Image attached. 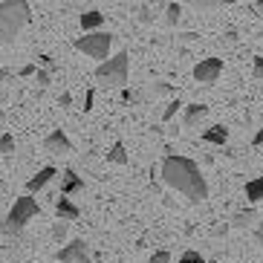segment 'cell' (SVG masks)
<instances>
[{
  "label": "cell",
  "instance_id": "1",
  "mask_svg": "<svg viewBox=\"0 0 263 263\" xmlns=\"http://www.w3.org/2000/svg\"><path fill=\"white\" fill-rule=\"evenodd\" d=\"M162 182L171 185L174 191L185 194L188 202H202L209 200V182L202 177L200 165L188 159V156H179V154H168L162 162Z\"/></svg>",
  "mask_w": 263,
  "mask_h": 263
},
{
  "label": "cell",
  "instance_id": "2",
  "mask_svg": "<svg viewBox=\"0 0 263 263\" xmlns=\"http://www.w3.org/2000/svg\"><path fill=\"white\" fill-rule=\"evenodd\" d=\"M29 3L26 0H3L0 3V47H12L15 38L29 24Z\"/></svg>",
  "mask_w": 263,
  "mask_h": 263
},
{
  "label": "cell",
  "instance_id": "3",
  "mask_svg": "<svg viewBox=\"0 0 263 263\" xmlns=\"http://www.w3.org/2000/svg\"><path fill=\"white\" fill-rule=\"evenodd\" d=\"M127 78H130V55L124 52V49L116 55H107L96 67V81L104 87H124Z\"/></svg>",
  "mask_w": 263,
  "mask_h": 263
},
{
  "label": "cell",
  "instance_id": "4",
  "mask_svg": "<svg viewBox=\"0 0 263 263\" xmlns=\"http://www.w3.org/2000/svg\"><path fill=\"white\" fill-rule=\"evenodd\" d=\"M41 214V205L35 202V197L32 194H24V197H17L15 205H12V211L6 214V220H3V234H21L26 229V223H29L32 217Z\"/></svg>",
  "mask_w": 263,
  "mask_h": 263
},
{
  "label": "cell",
  "instance_id": "5",
  "mask_svg": "<svg viewBox=\"0 0 263 263\" xmlns=\"http://www.w3.org/2000/svg\"><path fill=\"white\" fill-rule=\"evenodd\" d=\"M113 41H116V35H113V32H99V29H93V32H84V38H76V41H72V47H76L78 52L90 55L93 61H104V58L110 55Z\"/></svg>",
  "mask_w": 263,
  "mask_h": 263
},
{
  "label": "cell",
  "instance_id": "6",
  "mask_svg": "<svg viewBox=\"0 0 263 263\" xmlns=\"http://www.w3.org/2000/svg\"><path fill=\"white\" fill-rule=\"evenodd\" d=\"M55 257H58L61 263H93V257H90V252H87V243L81 237H76L70 246H64Z\"/></svg>",
  "mask_w": 263,
  "mask_h": 263
},
{
  "label": "cell",
  "instance_id": "7",
  "mask_svg": "<svg viewBox=\"0 0 263 263\" xmlns=\"http://www.w3.org/2000/svg\"><path fill=\"white\" fill-rule=\"evenodd\" d=\"M223 72V61L220 58H205L194 67V81H200V84H214L217 78Z\"/></svg>",
  "mask_w": 263,
  "mask_h": 263
},
{
  "label": "cell",
  "instance_id": "8",
  "mask_svg": "<svg viewBox=\"0 0 263 263\" xmlns=\"http://www.w3.org/2000/svg\"><path fill=\"white\" fill-rule=\"evenodd\" d=\"M44 151H47V154H52V156H70L76 147H72L70 136H67L64 130H52L47 139H44Z\"/></svg>",
  "mask_w": 263,
  "mask_h": 263
},
{
  "label": "cell",
  "instance_id": "9",
  "mask_svg": "<svg viewBox=\"0 0 263 263\" xmlns=\"http://www.w3.org/2000/svg\"><path fill=\"white\" fill-rule=\"evenodd\" d=\"M55 174H58V171H55L52 165H44V168H41L38 174H35V177H29V179H26V194L44 191V188H47L49 182L55 179Z\"/></svg>",
  "mask_w": 263,
  "mask_h": 263
},
{
  "label": "cell",
  "instance_id": "10",
  "mask_svg": "<svg viewBox=\"0 0 263 263\" xmlns=\"http://www.w3.org/2000/svg\"><path fill=\"white\" fill-rule=\"evenodd\" d=\"M55 214L61 217V220H67V223H76L78 217H81V209H78L70 197H64L61 194V197L55 200Z\"/></svg>",
  "mask_w": 263,
  "mask_h": 263
},
{
  "label": "cell",
  "instance_id": "11",
  "mask_svg": "<svg viewBox=\"0 0 263 263\" xmlns=\"http://www.w3.org/2000/svg\"><path fill=\"white\" fill-rule=\"evenodd\" d=\"M185 113H182V124L185 127H197V124L202 122V119L209 116V107L205 104H200V101H194V104H185Z\"/></svg>",
  "mask_w": 263,
  "mask_h": 263
},
{
  "label": "cell",
  "instance_id": "12",
  "mask_svg": "<svg viewBox=\"0 0 263 263\" xmlns=\"http://www.w3.org/2000/svg\"><path fill=\"white\" fill-rule=\"evenodd\" d=\"M84 191V179L78 177L76 171H64L61 177V194L64 197H76V194Z\"/></svg>",
  "mask_w": 263,
  "mask_h": 263
},
{
  "label": "cell",
  "instance_id": "13",
  "mask_svg": "<svg viewBox=\"0 0 263 263\" xmlns=\"http://www.w3.org/2000/svg\"><path fill=\"white\" fill-rule=\"evenodd\" d=\"M78 24H81V29H84V32H93V29H99V26L104 24V15H101L99 9H90V12H84V15H81V21H78Z\"/></svg>",
  "mask_w": 263,
  "mask_h": 263
},
{
  "label": "cell",
  "instance_id": "14",
  "mask_svg": "<svg viewBox=\"0 0 263 263\" xmlns=\"http://www.w3.org/2000/svg\"><path fill=\"white\" fill-rule=\"evenodd\" d=\"M202 139L211 142V145H226V142H229V130H226L223 124H214L209 130H202Z\"/></svg>",
  "mask_w": 263,
  "mask_h": 263
},
{
  "label": "cell",
  "instance_id": "15",
  "mask_svg": "<svg viewBox=\"0 0 263 263\" xmlns=\"http://www.w3.org/2000/svg\"><path fill=\"white\" fill-rule=\"evenodd\" d=\"M255 220H257V211L255 209H243V211H237V214L232 217V226H234V229H249Z\"/></svg>",
  "mask_w": 263,
  "mask_h": 263
},
{
  "label": "cell",
  "instance_id": "16",
  "mask_svg": "<svg viewBox=\"0 0 263 263\" xmlns=\"http://www.w3.org/2000/svg\"><path fill=\"white\" fill-rule=\"evenodd\" d=\"M246 200L249 202H260L263 200V177H255L246 182Z\"/></svg>",
  "mask_w": 263,
  "mask_h": 263
},
{
  "label": "cell",
  "instance_id": "17",
  "mask_svg": "<svg viewBox=\"0 0 263 263\" xmlns=\"http://www.w3.org/2000/svg\"><path fill=\"white\" fill-rule=\"evenodd\" d=\"M234 0H191V6L197 12H214V9H223V6H232Z\"/></svg>",
  "mask_w": 263,
  "mask_h": 263
},
{
  "label": "cell",
  "instance_id": "18",
  "mask_svg": "<svg viewBox=\"0 0 263 263\" xmlns=\"http://www.w3.org/2000/svg\"><path fill=\"white\" fill-rule=\"evenodd\" d=\"M107 162H113V165H127V151H124L122 142H113V147L107 151Z\"/></svg>",
  "mask_w": 263,
  "mask_h": 263
},
{
  "label": "cell",
  "instance_id": "19",
  "mask_svg": "<svg viewBox=\"0 0 263 263\" xmlns=\"http://www.w3.org/2000/svg\"><path fill=\"white\" fill-rule=\"evenodd\" d=\"M179 17H182V6H179V3H168V6H165V26H177L179 24Z\"/></svg>",
  "mask_w": 263,
  "mask_h": 263
},
{
  "label": "cell",
  "instance_id": "20",
  "mask_svg": "<svg viewBox=\"0 0 263 263\" xmlns=\"http://www.w3.org/2000/svg\"><path fill=\"white\" fill-rule=\"evenodd\" d=\"M156 21V9L151 6V0H145L139 6V24H145V26H151Z\"/></svg>",
  "mask_w": 263,
  "mask_h": 263
},
{
  "label": "cell",
  "instance_id": "21",
  "mask_svg": "<svg viewBox=\"0 0 263 263\" xmlns=\"http://www.w3.org/2000/svg\"><path fill=\"white\" fill-rule=\"evenodd\" d=\"M67 232H70V223L58 217V223H52V240H55V243H61V240L67 237Z\"/></svg>",
  "mask_w": 263,
  "mask_h": 263
},
{
  "label": "cell",
  "instance_id": "22",
  "mask_svg": "<svg viewBox=\"0 0 263 263\" xmlns=\"http://www.w3.org/2000/svg\"><path fill=\"white\" fill-rule=\"evenodd\" d=\"M15 136H12V133H3V136H0V154L3 156H12L15 154Z\"/></svg>",
  "mask_w": 263,
  "mask_h": 263
},
{
  "label": "cell",
  "instance_id": "23",
  "mask_svg": "<svg viewBox=\"0 0 263 263\" xmlns=\"http://www.w3.org/2000/svg\"><path fill=\"white\" fill-rule=\"evenodd\" d=\"M49 81H52V72H49V70H44V67L35 70V84H38V87H49Z\"/></svg>",
  "mask_w": 263,
  "mask_h": 263
},
{
  "label": "cell",
  "instance_id": "24",
  "mask_svg": "<svg viewBox=\"0 0 263 263\" xmlns=\"http://www.w3.org/2000/svg\"><path fill=\"white\" fill-rule=\"evenodd\" d=\"M179 263H205V260H202V255H200V252H194V249H188L185 255L179 257Z\"/></svg>",
  "mask_w": 263,
  "mask_h": 263
},
{
  "label": "cell",
  "instance_id": "25",
  "mask_svg": "<svg viewBox=\"0 0 263 263\" xmlns=\"http://www.w3.org/2000/svg\"><path fill=\"white\" fill-rule=\"evenodd\" d=\"M179 107H182V104H179V101H171L168 107L162 110V122H171V119L177 116V110H179Z\"/></svg>",
  "mask_w": 263,
  "mask_h": 263
},
{
  "label": "cell",
  "instance_id": "26",
  "mask_svg": "<svg viewBox=\"0 0 263 263\" xmlns=\"http://www.w3.org/2000/svg\"><path fill=\"white\" fill-rule=\"evenodd\" d=\"M147 263H171V252L159 249V252H154V255H151V260H147Z\"/></svg>",
  "mask_w": 263,
  "mask_h": 263
},
{
  "label": "cell",
  "instance_id": "27",
  "mask_svg": "<svg viewBox=\"0 0 263 263\" xmlns=\"http://www.w3.org/2000/svg\"><path fill=\"white\" fill-rule=\"evenodd\" d=\"M174 90H171V84H165V81H156L154 84V96H171Z\"/></svg>",
  "mask_w": 263,
  "mask_h": 263
},
{
  "label": "cell",
  "instance_id": "28",
  "mask_svg": "<svg viewBox=\"0 0 263 263\" xmlns=\"http://www.w3.org/2000/svg\"><path fill=\"white\" fill-rule=\"evenodd\" d=\"M93 101H96V90L90 87V90L84 93V113H90V110H93Z\"/></svg>",
  "mask_w": 263,
  "mask_h": 263
},
{
  "label": "cell",
  "instance_id": "29",
  "mask_svg": "<svg viewBox=\"0 0 263 263\" xmlns=\"http://www.w3.org/2000/svg\"><path fill=\"white\" fill-rule=\"evenodd\" d=\"M35 70H38V64H26V67H21V72H17V76L29 78V76H35Z\"/></svg>",
  "mask_w": 263,
  "mask_h": 263
},
{
  "label": "cell",
  "instance_id": "30",
  "mask_svg": "<svg viewBox=\"0 0 263 263\" xmlns=\"http://www.w3.org/2000/svg\"><path fill=\"white\" fill-rule=\"evenodd\" d=\"M38 64H41V67H44V70H49V72L55 70V61H52V58H49V55H41V58H38Z\"/></svg>",
  "mask_w": 263,
  "mask_h": 263
},
{
  "label": "cell",
  "instance_id": "31",
  "mask_svg": "<svg viewBox=\"0 0 263 263\" xmlns=\"http://www.w3.org/2000/svg\"><path fill=\"white\" fill-rule=\"evenodd\" d=\"M255 78H263V55H255Z\"/></svg>",
  "mask_w": 263,
  "mask_h": 263
},
{
  "label": "cell",
  "instance_id": "32",
  "mask_svg": "<svg viewBox=\"0 0 263 263\" xmlns=\"http://www.w3.org/2000/svg\"><path fill=\"white\" fill-rule=\"evenodd\" d=\"M249 12H255V15H263V0H255V3L249 6Z\"/></svg>",
  "mask_w": 263,
  "mask_h": 263
},
{
  "label": "cell",
  "instance_id": "33",
  "mask_svg": "<svg viewBox=\"0 0 263 263\" xmlns=\"http://www.w3.org/2000/svg\"><path fill=\"white\" fill-rule=\"evenodd\" d=\"M58 104H61V107H70V104H72V96H70V93H61V99H58Z\"/></svg>",
  "mask_w": 263,
  "mask_h": 263
},
{
  "label": "cell",
  "instance_id": "34",
  "mask_svg": "<svg viewBox=\"0 0 263 263\" xmlns=\"http://www.w3.org/2000/svg\"><path fill=\"white\" fill-rule=\"evenodd\" d=\"M255 237H257V243H260V249H263V217H260V223H257V232H255Z\"/></svg>",
  "mask_w": 263,
  "mask_h": 263
},
{
  "label": "cell",
  "instance_id": "35",
  "mask_svg": "<svg viewBox=\"0 0 263 263\" xmlns=\"http://www.w3.org/2000/svg\"><path fill=\"white\" fill-rule=\"evenodd\" d=\"M252 145H255V147H260V145H263V127L255 133V139H252Z\"/></svg>",
  "mask_w": 263,
  "mask_h": 263
},
{
  "label": "cell",
  "instance_id": "36",
  "mask_svg": "<svg viewBox=\"0 0 263 263\" xmlns=\"http://www.w3.org/2000/svg\"><path fill=\"white\" fill-rule=\"evenodd\" d=\"M6 99H9V93H6V90H3V87H0V107L6 104Z\"/></svg>",
  "mask_w": 263,
  "mask_h": 263
},
{
  "label": "cell",
  "instance_id": "37",
  "mask_svg": "<svg viewBox=\"0 0 263 263\" xmlns=\"http://www.w3.org/2000/svg\"><path fill=\"white\" fill-rule=\"evenodd\" d=\"M260 38H263V32H260Z\"/></svg>",
  "mask_w": 263,
  "mask_h": 263
}]
</instances>
